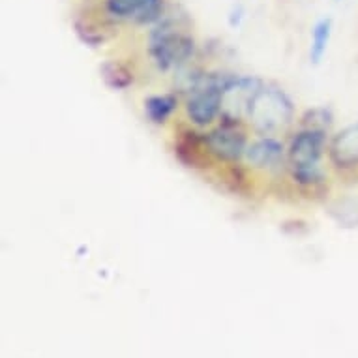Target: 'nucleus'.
<instances>
[{
  "label": "nucleus",
  "instance_id": "nucleus-6",
  "mask_svg": "<svg viewBox=\"0 0 358 358\" xmlns=\"http://www.w3.org/2000/svg\"><path fill=\"white\" fill-rule=\"evenodd\" d=\"M205 143L206 152L216 156L217 159L229 162V164H235L244 158L248 148L244 129L238 128V122H225V120L217 128L206 134Z\"/></svg>",
  "mask_w": 358,
  "mask_h": 358
},
{
  "label": "nucleus",
  "instance_id": "nucleus-7",
  "mask_svg": "<svg viewBox=\"0 0 358 358\" xmlns=\"http://www.w3.org/2000/svg\"><path fill=\"white\" fill-rule=\"evenodd\" d=\"M106 12L128 23H158L164 12V0H106Z\"/></svg>",
  "mask_w": 358,
  "mask_h": 358
},
{
  "label": "nucleus",
  "instance_id": "nucleus-11",
  "mask_svg": "<svg viewBox=\"0 0 358 358\" xmlns=\"http://www.w3.org/2000/svg\"><path fill=\"white\" fill-rule=\"evenodd\" d=\"M330 36H332V19L323 17L319 19L313 30H311V43H310V60L311 64H321V60L327 55L329 49Z\"/></svg>",
  "mask_w": 358,
  "mask_h": 358
},
{
  "label": "nucleus",
  "instance_id": "nucleus-5",
  "mask_svg": "<svg viewBox=\"0 0 358 358\" xmlns=\"http://www.w3.org/2000/svg\"><path fill=\"white\" fill-rule=\"evenodd\" d=\"M261 87H263V83L259 81L257 77H233L223 90L222 115H220L222 120L241 122L244 117L248 118L250 106Z\"/></svg>",
  "mask_w": 358,
  "mask_h": 358
},
{
  "label": "nucleus",
  "instance_id": "nucleus-14",
  "mask_svg": "<svg viewBox=\"0 0 358 358\" xmlns=\"http://www.w3.org/2000/svg\"><path fill=\"white\" fill-rule=\"evenodd\" d=\"M332 122V117H330V111L327 109H313V111H308L304 117V128H319L327 129Z\"/></svg>",
  "mask_w": 358,
  "mask_h": 358
},
{
  "label": "nucleus",
  "instance_id": "nucleus-13",
  "mask_svg": "<svg viewBox=\"0 0 358 358\" xmlns=\"http://www.w3.org/2000/svg\"><path fill=\"white\" fill-rule=\"evenodd\" d=\"M330 214L343 227H355V225H358V199H352L351 197V199L338 201L330 208Z\"/></svg>",
  "mask_w": 358,
  "mask_h": 358
},
{
  "label": "nucleus",
  "instance_id": "nucleus-4",
  "mask_svg": "<svg viewBox=\"0 0 358 358\" xmlns=\"http://www.w3.org/2000/svg\"><path fill=\"white\" fill-rule=\"evenodd\" d=\"M195 51L194 38L169 21L159 23L148 38V55L158 70H173L188 62Z\"/></svg>",
  "mask_w": 358,
  "mask_h": 358
},
{
  "label": "nucleus",
  "instance_id": "nucleus-1",
  "mask_svg": "<svg viewBox=\"0 0 358 358\" xmlns=\"http://www.w3.org/2000/svg\"><path fill=\"white\" fill-rule=\"evenodd\" d=\"M327 145V129L304 128L293 136L287 148L291 175L302 186H315L324 180L321 159Z\"/></svg>",
  "mask_w": 358,
  "mask_h": 358
},
{
  "label": "nucleus",
  "instance_id": "nucleus-15",
  "mask_svg": "<svg viewBox=\"0 0 358 358\" xmlns=\"http://www.w3.org/2000/svg\"><path fill=\"white\" fill-rule=\"evenodd\" d=\"M242 19H244V8L242 6H235L231 10L229 13V24L233 29H238L242 23Z\"/></svg>",
  "mask_w": 358,
  "mask_h": 358
},
{
  "label": "nucleus",
  "instance_id": "nucleus-3",
  "mask_svg": "<svg viewBox=\"0 0 358 358\" xmlns=\"http://www.w3.org/2000/svg\"><path fill=\"white\" fill-rule=\"evenodd\" d=\"M235 76L203 73L195 77L186 100V115L195 126H208L222 115L223 90Z\"/></svg>",
  "mask_w": 358,
  "mask_h": 358
},
{
  "label": "nucleus",
  "instance_id": "nucleus-2",
  "mask_svg": "<svg viewBox=\"0 0 358 358\" xmlns=\"http://www.w3.org/2000/svg\"><path fill=\"white\" fill-rule=\"evenodd\" d=\"M294 115L293 101L276 87H261L253 98L248 120L257 134L272 136L291 124Z\"/></svg>",
  "mask_w": 358,
  "mask_h": 358
},
{
  "label": "nucleus",
  "instance_id": "nucleus-12",
  "mask_svg": "<svg viewBox=\"0 0 358 358\" xmlns=\"http://www.w3.org/2000/svg\"><path fill=\"white\" fill-rule=\"evenodd\" d=\"M101 77L107 87H111L113 90H124L134 83V73L128 70V66H124L118 60H111L101 66Z\"/></svg>",
  "mask_w": 358,
  "mask_h": 358
},
{
  "label": "nucleus",
  "instance_id": "nucleus-10",
  "mask_svg": "<svg viewBox=\"0 0 358 358\" xmlns=\"http://www.w3.org/2000/svg\"><path fill=\"white\" fill-rule=\"evenodd\" d=\"M178 100L173 94L148 96L145 100V117L152 124H165L176 111Z\"/></svg>",
  "mask_w": 358,
  "mask_h": 358
},
{
  "label": "nucleus",
  "instance_id": "nucleus-8",
  "mask_svg": "<svg viewBox=\"0 0 358 358\" xmlns=\"http://www.w3.org/2000/svg\"><path fill=\"white\" fill-rule=\"evenodd\" d=\"M244 158L252 167L255 169H278L283 164L285 158V148L276 137L263 136L257 141H253L252 145H248Z\"/></svg>",
  "mask_w": 358,
  "mask_h": 358
},
{
  "label": "nucleus",
  "instance_id": "nucleus-9",
  "mask_svg": "<svg viewBox=\"0 0 358 358\" xmlns=\"http://www.w3.org/2000/svg\"><path fill=\"white\" fill-rule=\"evenodd\" d=\"M330 159L340 169L358 167V124H351L334 137L330 145Z\"/></svg>",
  "mask_w": 358,
  "mask_h": 358
}]
</instances>
